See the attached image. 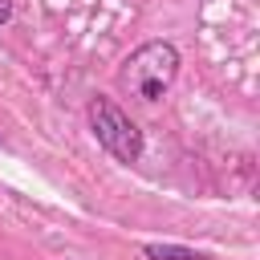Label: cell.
I'll list each match as a JSON object with an SVG mask.
<instances>
[{"mask_svg":"<svg viewBox=\"0 0 260 260\" xmlns=\"http://www.w3.org/2000/svg\"><path fill=\"white\" fill-rule=\"evenodd\" d=\"M142 256L146 260H203L199 252L179 248V244H142Z\"/></svg>","mask_w":260,"mask_h":260,"instance_id":"cell-3","label":"cell"},{"mask_svg":"<svg viewBox=\"0 0 260 260\" xmlns=\"http://www.w3.org/2000/svg\"><path fill=\"white\" fill-rule=\"evenodd\" d=\"M12 8H16V0H0V24L12 20Z\"/></svg>","mask_w":260,"mask_h":260,"instance_id":"cell-4","label":"cell"},{"mask_svg":"<svg viewBox=\"0 0 260 260\" xmlns=\"http://www.w3.org/2000/svg\"><path fill=\"white\" fill-rule=\"evenodd\" d=\"M179 49L171 41H146L118 65V89L138 102H158L179 77Z\"/></svg>","mask_w":260,"mask_h":260,"instance_id":"cell-1","label":"cell"},{"mask_svg":"<svg viewBox=\"0 0 260 260\" xmlns=\"http://www.w3.org/2000/svg\"><path fill=\"white\" fill-rule=\"evenodd\" d=\"M85 118H89V130H93V138L106 154H114L118 162H138L142 158V130L114 98L98 93L85 106Z\"/></svg>","mask_w":260,"mask_h":260,"instance_id":"cell-2","label":"cell"}]
</instances>
